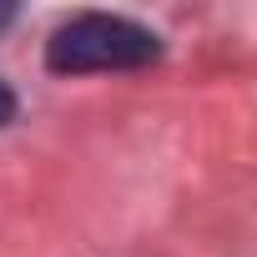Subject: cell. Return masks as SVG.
<instances>
[{
    "instance_id": "cell-1",
    "label": "cell",
    "mask_w": 257,
    "mask_h": 257,
    "mask_svg": "<svg viewBox=\"0 0 257 257\" xmlns=\"http://www.w3.org/2000/svg\"><path fill=\"white\" fill-rule=\"evenodd\" d=\"M162 56V41L126 21V16H76L66 21L51 41H46V66L61 71V76H86V71H137V66H152Z\"/></svg>"
},
{
    "instance_id": "cell-2",
    "label": "cell",
    "mask_w": 257,
    "mask_h": 257,
    "mask_svg": "<svg viewBox=\"0 0 257 257\" xmlns=\"http://www.w3.org/2000/svg\"><path fill=\"white\" fill-rule=\"evenodd\" d=\"M11 116H16V91H11L6 81H0V126H6Z\"/></svg>"
},
{
    "instance_id": "cell-3",
    "label": "cell",
    "mask_w": 257,
    "mask_h": 257,
    "mask_svg": "<svg viewBox=\"0 0 257 257\" xmlns=\"http://www.w3.org/2000/svg\"><path fill=\"white\" fill-rule=\"evenodd\" d=\"M11 21H16V11H11V6H0V31H6Z\"/></svg>"
}]
</instances>
